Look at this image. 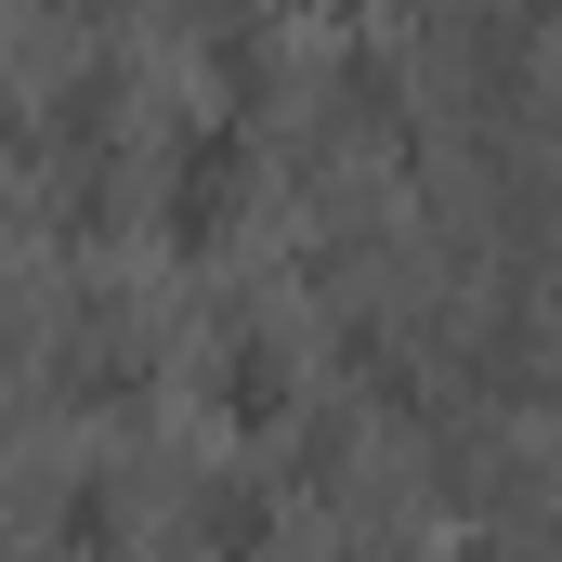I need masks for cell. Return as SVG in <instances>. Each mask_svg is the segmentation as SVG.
Instances as JSON below:
<instances>
[{
    "label": "cell",
    "instance_id": "cell-1",
    "mask_svg": "<svg viewBox=\"0 0 562 562\" xmlns=\"http://www.w3.org/2000/svg\"><path fill=\"white\" fill-rule=\"evenodd\" d=\"M236 170H249V132H236V119H196V132H183V157H170V249H223Z\"/></svg>",
    "mask_w": 562,
    "mask_h": 562
},
{
    "label": "cell",
    "instance_id": "cell-2",
    "mask_svg": "<svg viewBox=\"0 0 562 562\" xmlns=\"http://www.w3.org/2000/svg\"><path fill=\"white\" fill-rule=\"evenodd\" d=\"M210 406H223V431H276L288 419V353L276 340H236V353L210 367Z\"/></svg>",
    "mask_w": 562,
    "mask_h": 562
},
{
    "label": "cell",
    "instance_id": "cell-3",
    "mask_svg": "<svg viewBox=\"0 0 562 562\" xmlns=\"http://www.w3.org/2000/svg\"><path fill=\"white\" fill-rule=\"evenodd\" d=\"M262 537H276V497H262V484H210V497H196V550L210 562H249Z\"/></svg>",
    "mask_w": 562,
    "mask_h": 562
},
{
    "label": "cell",
    "instance_id": "cell-4",
    "mask_svg": "<svg viewBox=\"0 0 562 562\" xmlns=\"http://www.w3.org/2000/svg\"><path fill=\"white\" fill-rule=\"evenodd\" d=\"M340 105H353L367 132H393V66H380V53H353V66H340Z\"/></svg>",
    "mask_w": 562,
    "mask_h": 562
},
{
    "label": "cell",
    "instance_id": "cell-5",
    "mask_svg": "<svg viewBox=\"0 0 562 562\" xmlns=\"http://www.w3.org/2000/svg\"><path fill=\"white\" fill-rule=\"evenodd\" d=\"M119 537V497L105 484H66V550H105Z\"/></svg>",
    "mask_w": 562,
    "mask_h": 562
},
{
    "label": "cell",
    "instance_id": "cell-6",
    "mask_svg": "<svg viewBox=\"0 0 562 562\" xmlns=\"http://www.w3.org/2000/svg\"><path fill=\"white\" fill-rule=\"evenodd\" d=\"M314 13H367V0H314Z\"/></svg>",
    "mask_w": 562,
    "mask_h": 562
}]
</instances>
